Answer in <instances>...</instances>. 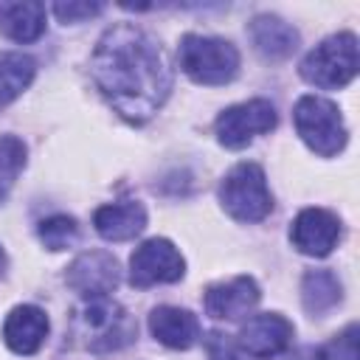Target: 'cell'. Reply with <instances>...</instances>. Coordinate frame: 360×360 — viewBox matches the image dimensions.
Here are the masks:
<instances>
[{"mask_svg":"<svg viewBox=\"0 0 360 360\" xmlns=\"http://www.w3.org/2000/svg\"><path fill=\"white\" fill-rule=\"evenodd\" d=\"M219 202L236 222H262L273 211L264 169L253 160L236 163L219 183Z\"/></svg>","mask_w":360,"mask_h":360,"instance_id":"6","label":"cell"},{"mask_svg":"<svg viewBox=\"0 0 360 360\" xmlns=\"http://www.w3.org/2000/svg\"><path fill=\"white\" fill-rule=\"evenodd\" d=\"M53 14H56V20L59 22H84V20H90V17H96V14H101L104 11V3H90V0H68V3H53V8H51Z\"/></svg>","mask_w":360,"mask_h":360,"instance_id":"23","label":"cell"},{"mask_svg":"<svg viewBox=\"0 0 360 360\" xmlns=\"http://www.w3.org/2000/svg\"><path fill=\"white\" fill-rule=\"evenodd\" d=\"M37 62L22 51H6L0 53V107L11 104L28 84L34 82Z\"/></svg>","mask_w":360,"mask_h":360,"instance_id":"19","label":"cell"},{"mask_svg":"<svg viewBox=\"0 0 360 360\" xmlns=\"http://www.w3.org/2000/svg\"><path fill=\"white\" fill-rule=\"evenodd\" d=\"M343 301V284L340 278L321 267V270H307L301 278V304L312 318L329 315L338 304Z\"/></svg>","mask_w":360,"mask_h":360,"instance_id":"18","label":"cell"},{"mask_svg":"<svg viewBox=\"0 0 360 360\" xmlns=\"http://www.w3.org/2000/svg\"><path fill=\"white\" fill-rule=\"evenodd\" d=\"M292 121L301 141L321 158L340 155L349 141L338 104L323 96H301L292 107Z\"/></svg>","mask_w":360,"mask_h":360,"instance_id":"5","label":"cell"},{"mask_svg":"<svg viewBox=\"0 0 360 360\" xmlns=\"http://www.w3.org/2000/svg\"><path fill=\"white\" fill-rule=\"evenodd\" d=\"M48 338V315L34 304H20L6 315L3 340L14 354H37Z\"/></svg>","mask_w":360,"mask_h":360,"instance_id":"13","label":"cell"},{"mask_svg":"<svg viewBox=\"0 0 360 360\" xmlns=\"http://www.w3.org/2000/svg\"><path fill=\"white\" fill-rule=\"evenodd\" d=\"M37 233L48 250H65L79 239V225L68 214H53L37 225Z\"/></svg>","mask_w":360,"mask_h":360,"instance_id":"21","label":"cell"},{"mask_svg":"<svg viewBox=\"0 0 360 360\" xmlns=\"http://www.w3.org/2000/svg\"><path fill=\"white\" fill-rule=\"evenodd\" d=\"M208 354L211 360H248V354L236 346V340H231V335L222 332L208 335Z\"/></svg>","mask_w":360,"mask_h":360,"instance_id":"24","label":"cell"},{"mask_svg":"<svg viewBox=\"0 0 360 360\" xmlns=\"http://www.w3.org/2000/svg\"><path fill=\"white\" fill-rule=\"evenodd\" d=\"M360 59H357V37L352 31H338L318 42L304 59H301V79L321 90H338L346 87L357 76Z\"/></svg>","mask_w":360,"mask_h":360,"instance_id":"4","label":"cell"},{"mask_svg":"<svg viewBox=\"0 0 360 360\" xmlns=\"http://www.w3.org/2000/svg\"><path fill=\"white\" fill-rule=\"evenodd\" d=\"M186 276L183 253L163 236L146 239L129 256V284L132 287H155V284H174Z\"/></svg>","mask_w":360,"mask_h":360,"instance_id":"8","label":"cell"},{"mask_svg":"<svg viewBox=\"0 0 360 360\" xmlns=\"http://www.w3.org/2000/svg\"><path fill=\"white\" fill-rule=\"evenodd\" d=\"M340 219L326 208H304L290 225V242L298 253L323 259L340 242Z\"/></svg>","mask_w":360,"mask_h":360,"instance_id":"11","label":"cell"},{"mask_svg":"<svg viewBox=\"0 0 360 360\" xmlns=\"http://www.w3.org/2000/svg\"><path fill=\"white\" fill-rule=\"evenodd\" d=\"M318 360H357V323H349L318 349Z\"/></svg>","mask_w":360,"mask_h":360,"instance_id":"22","label":"cell"},{"mask_svg":"<svg viewBox=\"0 0 360 360\" xmlns=\"http://www.w3.org/2000/svg\"><path fill=\"white\" fill-rule=\"evenodd\" d=\"M180 70L197 84H228L239 73V51L233 42L222 37H202V34H183L180 37Z\"/></svg>","mask_w":360,"mask_h":360,"instance_id":"3","label":"cell"},{"mask_svg":"<svg viewBox=\"0 0 360 360\" xmlns=\"http://www.w3.org/2000/svg\"><path fill=\"white\" fill-rule=\"evenodd\" d=\"M138 338L135 318L110 298H90L73 318V340L96 354L118 352Z\"/></svg>","mask_w":360,"mask_h":360,"instance_id":"2","label":"cell"},{"mask_svg":"<svg viewBox=\"0 0 360 360\" xmlns=\"http://www.w3.org/2000/svg\"><path fill=\"white\" fill-rule=\"evenodd\" d=\"M65 281L84 298H107L121 281V267L110 250H84L68 264Z\"/></svg>","mask_w":360,"mask_h":360,"instance_id":"9","label":"cell"},{"mask_svg":"<svg viewBox=\"0 0 360 360\" xmlns=\"http://www.w3.org/2000/svg\"><path fill=\"white\" fill-rule=\"evenodd\" d=\"M149 332L166 349L186 352L200 340V321L194 312H188L183 307L163 304V307H155L149 312Z\"/></svg>","mask_w":360,"mask_h":360,"instance_id":"15","label":"cell"},{"mask_svg":"<svg viewBox=\"0 0 360 360\" xmlns=\"http://www.w3.org/2000/svg\"><path fill=\"white\" fill-rule=\"evenodd\" d=\"M22 169H25V143L17 135H3L0 138V202L8 197Z\"/></svg>","mask_w":360,"mask_h":360,"instance_id":"20","label":"cell"},{"mask_svg":"<svg viewBox=\"0 0 360 360\" xmlns=\"http://www.w3.org/2000/svg\"><path fill=\"white\" fill-rule=\"evenodd\" d=\"M90 76L101 96L132 124L149 121L172 93V68L158 39L132 25H110L90 56Z\"/></svg>","mask_w":360,"mask_h":360,"instance_id":"1","label":"cell"},{"mask_svg":"<svg viewBox=\"0 0 360 360\" xmlns=\"http://www.w3.org/2000/svg\"><path fill=\"white\" fill-rule=\"evenodd\" d=\"M6 264H8V259H6V250L0 248V276L6 273Z\"/></svg>","mask_w":360,"mask_h":360,"instance_id":"25","label":"cell"},{"mask_svg":"<svg viewBox=\"0 0 360 360\" xmlns=\"http://www.w3.org/2000/svg\"><path fill=\"white\" fill-rule=\"evenodd\" d=\"M48 11L37 0L0 3V34L14 42H37L45 34Z\"/></svg>","mask_w":360,"mask_h":360,"instance_id":"17","label":"cell"},{"mask_svg":"<svg viewBox=\"0 0 360 360\" xmlns=\"http://www.w3.org/2000/svg\"><path fill=\"white\" fill-rule=\"evenodd\" d=\"M248 34H250L253 48L270 62L290 59L301 42L298 31L278 14H256L248 22Z\"/></svg>","mask_w":360,"mask_h":360,"instance_id":"14","label":"cell"},{"mask_svg":"<svg viewBox=\"0 0 360 360\" xmlns=\"http://www.w3.org/2000/svg\"><path fill=\"white\" fill-rule=\"evenodd\" d=\"M292 335H295V326L278 315V312H259V315H250L242 329H239V338H236V346L248 354V357H276L281 352L290 349L292 343Z\"/></svg>","mask_w":360,"mask_h":360,"instance_id":"10","label":"cell"},{"mask_svg":"<svg viewBox=\"0 0 360 360\" xmlns=\"http://www.w3.org/2000/svg\"><path fill=\"white\" fill-rule=\"evenodd\" d=\"M93 225L101 239L107 242H127L135 239L146 228V208L138 200H124V202H110L96 208Z\"/></svg>","mask_w":360,"mask_h":360,"instance_id":"16","label":"cell"},{"mask_svg":"<svg viewBox=\"0 0 360 360\" xmlns=\"http://www.w3.org/2000/svg\"><path fill=\"white\" fill-rule=\"evenodd\" d=\"M259 298H262L259 284L250 276H233L228 281L211 284L202 295V304H205V312L217 321H239L253 312Z\"/></svg>","mask_w":360,"mask_h":360,"instance_id":"12","label":"cell"},{"mask_svg":"<svg viewBox=\"0 0 360 360\" xmlns=\"http://www.w3.org/2000/svg\"><path fill=\"white\" fill-rule=\"evenodd\" d=\"M276 121V107L267 98H250L225 107L214 121V132L225 149H245L253 138L267 135Z\"/></svg>","mask_w":360,"mask_h":360,"instance_id":"7","label":"cell"}]
</instances>
